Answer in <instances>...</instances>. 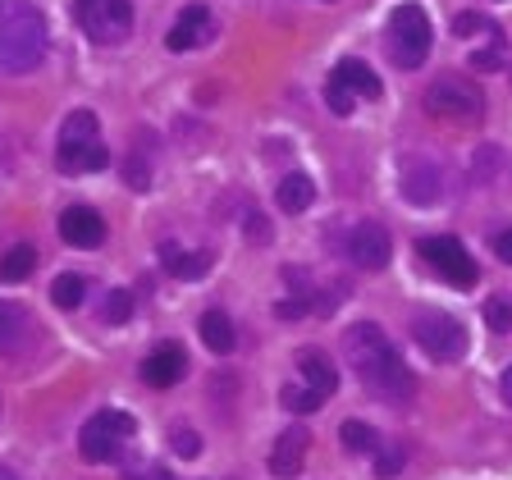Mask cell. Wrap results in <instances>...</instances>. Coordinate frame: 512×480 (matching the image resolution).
Wrapping results in <instances>:
<instances>
[{"mask_svg":"<svg viewBox=\"0 0 512 480\" xmlns=\"http://www.w3.org/2000/svg\"><path fill=\"white\" fill-rule=\"evenodd\" d=\"M343 352H348V366L357 371V380H362L371 394L389 398V403H403L416 389V380L403 366L398 348L384 339V330L371 325V320H366V325H352V330L343 334Z\"/></svg>","mask_w":512,"mask_h":480,"instance_id":"1","label":"cell"},{"mask_svg":"<svg viewBox=\"0 0 512 480\" xmlns=\"http://www.w3.org/2000/svg\"><path fill=\"white\" fill-rule=\"evenodd\" d=\"M46 51V19L32 0H0V74H23Z\"/></svg>","mask_w":512,"mask_h":480,"instance_id":"2","label":"cell"},{"mask_svg":"<svg viewBox=\"0 0 512 480\" xmlns=\"http://www.w3.org/2000/svg\"><path fill=\"white\" fill-rule=\"evenodd\" d=\"M55 165L64 174H96L110 165V151L96 138V115L92 110H74L60 128V147H55Z\"/></svg>","mask_w":512,"mask_h":480,"instance_id":"3","label":"cell"},{"mask_svg":"<svg viewBox=\"0 0 512 480\" xmlns=\"http://www.w3.org/2000/svg\"><path fill=\"white\" fill-rule=\"evenodd\" d=\"M421 106H426V115L448 119V124H480V119H485V96H480V87L458 74L435 78V83L426 87V96H421Z\"/></svg>","mask_w":512,"mask_h":480,"instance_id":"4","label":"cell"},{"mask_svg":"<svg viewBox=\"0 0 512 480\" xmlns=\"http://www.w3.org/2000/svg\"><path fill=\"white\" fill-rule=\"evenodd\" d=\"M430 19L421 5H398L394 14H389V55H394V64H403V69H416V64H426L430 55Z\"/></svg>","mask_w":512,"mask_h":480,"instance_id":"5","label":"cell"},{"mask_svg":"<svg viewBox=\"0 0 512 480\" xmlns=\"http://www.w3.org/2000/svg\"><path fill=\"white\" fill-rule=\"evenodd\" d=\"M133 430H138V426H133V416L106 407V412L87 416L83 435H78V448H83L87 462H110V458H119V453H124V444L133 439Z\"/></svg>","mask_w":512,"mask_h":480,"instance_id":"6","label":"cell"},{"mask_svg":"<svg viewBox=\"0 0 512 480\" xmlns=\"http://www.w3.org/2000/svg\"><path fill=\"white\" fill-rule=\"evenodd\" d=\"M74 19L92 42L115 46L133 28V5L128 0H74Z\"/></svg>","mask_w":512,"mask_h":480,"instance_id":"7","label":"cell"},{"mask_svg":"<svg viewBox=\"0 0 512 480\" xmlns=\"http://www.w3.org/2000/svg\"><path fill=\"white\" fill-rule=\"evenodd\" d=\"M412 339L421 343V352L435 357V362H458L462 352H467V330H462V320L444 316V311L416 316L412 320Z\"/></svg>","mask_w":512,"mask_h":480,"instance_id":"8","label":"cell"},{"mask_svg":"<svg viewBox=\"0 0 512 480\" xmlns=\"http://www.w3.org/2000/svg\"><path fill=\"white\" fill-rule=\"evenodd\" d=\"M421 256H426V266L435 270L439 279H448L453 288H471L480 279L476 256H471L458 238H421Z\"/></svg>","mask_w":512,"mask_h":480,"instance_id":"9","label":"cell"},{"mask_svg":"<svg viewBox=\"0 0 512 480\" xmlns=\"http://www.w3.org/2000/svg\"><path fill=\"white\" fill-rule=\"evenodd\" d=\"M348 256L357 261L362 270H384L389 266V256H394V247H389V234H384V224L375 220H362L357 229L348 234Z\"/></svg>","mask_w":512,"mask_h":480,"instance_id":"10","label":"cell"},{"mask_svg":"<svg viewBox=\"0 0 512 480\" xmlns=\"http://www.w3.org/2000/svg\"><path fill=\"white\" fill-rule=\"evenodd\" d=\"M211 37H215V14L206 10V5H188V10L174 19L165 46H170V51H197V46H206Z\"/></svg>","mask_w":512,"mask_h":480,"instance_id":"11","label":"cell"},{"mask_svg":"<svg viewBox=\"0 0 512 480\" xmlns=\"http://www.w3.org/2000/svg\"><path fill=\"white\" fill-rule=\"evenodd\" d=\"M183 375H188V352H183L179 343H160L147 362H142V380H147L151 389H170Z\"/></svg>","mask_w":512,"mask_h":480,"instance_id":"12","label":"cell"},{"mask_svg":"<svg viewBox=\"0 0 512 480\" xmlns=\"http://www.w3.org/2000/svg\"><path fill=\"white\" fill-rule=\"evenodd\" d=\"M60 238L69 247H101L106 243V220L92 211V206H69L60 215Z\"/></svg>","mask_w":512,"mask_h":480,"instance_id":"13","label":"cell"},{"mask_svg":"<svg viewBox=\"0 0 512 480\" xmlns=\"http://www.w3.org/2000/svg\"><path fill=\"white\" fill-rule=\"evenodd\" d=\"M302 462H307V430H284L275 439V448H270V476L279 480L298 476Z\"/></svg>","mask_w":512,"mask_h":480,"instance_id":"14","label":"cell"},{"mask_svg":"<svg viewBox=\"0 0 512 480\" xmlns=\"http://www.w3.org/2000/svg\"><path fill=\"white\" fill-rule=\"evenodd\" d=\"M330 78H339L352 96H366V101H375V96H380V78H375V69L366 60H352V55H348V60L334 64Z\"/></svg>","mask_w":512,"mask_h":480,"instance_id":"15","label":"cell"},{"mask_svg":"<svg viewBox=\"0 0 512 480\" xmlns=\"http://www.w3.org/2000/svg\"><path fill=\"white\" fill-rule=\"evenodd\" d=\"M298 371H302V380H307L316 394H325V398L339 389V371H334L330 357H325V352H316V348H307L298 357Z\"/></svg>","mask_w":512,"mask_h":480,"instance_id":"16","label":"cell"},{"mask_svg":"<svg viewBox=\"0 0 512 480\" xmlns=\"http://www.w3.org/2000/svg\"><path fill=\"white\" fill-rule=\"evenodd\" d=\"M160 256H165V270H170L174 279H202L206 270H211V252H179V247H160Z\"/></svg>","mask_w":512,"mask_h":480,"instance_id":"17","label":"cell"},{"mask_svg":"<svg viewBox=\"0 0 512 480\" xmlns=\"http://www.w3.org/2000/svg\"><path fill=\"white\" fill-rule=\"evenodd\" d=\"M311 197H316V183L307 179V174H288L284 183H279V211H307Z\"/></svg>","mask_w":512,"mask_h":480,"instance_id":"18","label":"cell"},{"mask_svg":"<svg viewBox=\"0 0 512 480\" xmlns=\"http://www.w3.org/2000/svg\"><path fill=\"white\" fill-rule=\"evenodd\" d=\"M32 270H37V247H28V243L10 247L5 261H0V279H5V284H19V279H28Z\"/></svg>","mask_w":512,"mask_h":480,"instance_id":"19","label":"cell"},{"mask_svg":"<svg viewBox=\"0 0 512 480\" xmlns=\"http://www.w3.org/2000/svg\"><path fill=\"white\" fill-rule=\"evenodd\" d=\"M202 343L211 352H229V348H234V325H229V316H224V311H206V316H202Z\"/></svg>","mask_w":512,"mask_h":480,"instance_id":"20","label":"cell"},{"mask_svg":"<svg viewBox=\"0 0 512 480\" xmlns=\"http://www.w3.org/2000/svg\"><path fill=\"white\" fill-rule=\"evenodd\" d=\"M23 330H28V316H23V307H14V302H0V352L19 348Z\"/></svg>","mask_w":512,"mask_h":480,"instance_id":"21","label":"cell"},{"mask_svg":"<svg viewBox=\"0 0 512 480\" xmlns=\"http://www.w3.org/2000/svg\"><path fill=\"white\" fill-rule=\"evenodd\" d=\"M83 293H87V279L83 275H60L51 284V302L60 311H74V307H83Z\"/></svg>","mask_w":512,"mask_h":480,"instance_id":"22","label":"cell"},{"mask_svg":"<svg viewBox=\"0 0 512 480\" xmlns=\"http://www.w3.org/2000/svg\"><path fill=\"white\" fill-rule=\"evenodd\" d=\"M339 439L348 453H375V448H380V435H375L371 426H362V421H343Z\"/></svg>","mask_w":512,"mask_h":480,"instance_id":"23","label":"cell"},{"mask_svg":"<svg viewBox=\"0 0 512 480\" xmlns=\"http://www.w3.org/2000/svg\"><path fill=\"white\" fill-rule=\"evenodd\" d=\"M101 316H106L110 325H124V320L133 316V293H128V288H115L106 298V307H101Z\"/></svg>","mask_w":512,"mask_h":480,"instance_id":"24","label":"cell"},{"mask_svg":"<svg viewBox=\"0 0 512 480\" xmlns=\"http://www.w3.org/2000/svg\"><path fill=\"white\" fill-rule=\"evenodd\" d=\"M279 398H284V407H288V412H316V407H320V398H325V394H316L311 384H307V389H293V384H288V389H284V394H279Z\"/></svg>","mask_w":512,"mask_h":480,"instance_id":"25","label":"cell"},{"mask_svg":"<svg viewBox=\"0 0 512 480\" xmlns=\"http://www.w3.org/2000/svg\"><path fill=\"white\" fill-rule=\"evenodd\" d=\"M485 320H490L494 334H508V330H512V302L490 298V302H485Z\"/></svg>","mask_w":512,"mask_h":480,"instance_id":"26","label":"cell"},{"mask_svg":"<svg viewBox=\"0 0 512 480\" xmlns=\"http://www.w3.org/2000/svg\"><path fill=\"white\" fill-rule=\"evenodd\" d=\"M503 64V37H490V42L471 51V69H499Z\"/></svg>","mask_w":512,"mask_h":480,"instance_id":"27","label":"cell"},{"mask_svg":"<svg viewBox=\"0 0 512 480\" xmlns=\"http://www.w3.org/2000/svg\"><path fill=\"white\" fill-rule=\"evenodd\" d=\"M325 101H330V110H334V115H343V119H348V115H352V101H357V96H352L348 87L339 83V78H330V87H325Z\"/></svg>","mask_w":512,"mask_h":480,"instance_id":"28","label":"cell"},{"mask_svg":"<svg viewBox=\"0 0 512 480\" xmlns=\"http://www.w3.org/2000/svg\"><path fill=\"white\" fill-rule=\"evenodd\" d=\"M453 32H458V37H476V32H499V28H494V19H485V14H458Z\"/></svg>","mask_w":512,"mask_h":480,"instance_id":"29","label":"cell"},{"mask_svg":"<svg viewBox=\"0 0 512 480\" xmlns=\"http://www.w3.org/2000/svg\"><path fill=\"white\" fill-rule=\"evenodd\" d=\"M170 444H174V453H179V458H197V453H202V439L192 435V430H170Z\"/></svg>","mask_w":512,"mask_h":480,"instance_id":"30","label":"cell"},{"mask_svg":"<svg viewBox=\"0 0 512 480\" xmlns=\"http://www.w3.org/2000/svg\"><path fill=\"white\" fill-rule=\"evenodd\" d=\"M375 458H380L375 462V471H380L384 480H394V471L403 467V448H375Z\"/></svg>","mask_w":512,"mask_h":480,"instance_id":"31","label":"cell"},{"mask_svg":"<svg viewBox=\"0 0 512 480\" xmlns=\"http://www.w3.org/2000/svg\"><path fill=\"white\" fill-rule=\"evenodd\" d=\"M494 256H499L503 266H512V229H503V234H494Z\"/></svg>","mask_w":512,"mask_h":480,"instance_id":"32","label":"cell"},{"mask_svg":"<svg viewBox=\"0 0 512 480\" xmlns=\"http://www.w3.org/2000/svg\"><path fill=\"white\" fill-rule=\"evenodd\" d=\"M133 480H170L165 467H151V471H133Z\"/></svg>","mask_w":512,"mask_h":480,"instance_id":"33","label":"cell"},{"mask_svg":"<svg viewBox=\"0 0 512 480\" xmlns=\"http://www.w3.org/2000/svg\"><path fill=\"white\" fill-rule=\"evenodd\" d=\"M499 389H503V403H508V407H512V366H508V371H503Z\"/></svg>","mask_w":512,"mask_h":480,"instance_id":"34","label":"cell"},{"mask_svg":"<svg viewBox=\"0 0 512 480\" xmlns=\"http://www.w3.org/2000/svg\"><path fill=\"white\" fill-rule=\"evenodd\" d=\"M0 480H19V476H14V471H5V467H0Z\"/></svg>","mask_w":512,"mask_h":480,"instance_id":"35","label":"cell"}]
</instances>
